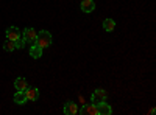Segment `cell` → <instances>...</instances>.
<instances>
[{
  "label": "cell",
  "mask_w": 156,
  "mask_h": 115,
  "mask_svg": "<svg viewBox=\"0 0 156 115\" xmlns=\"http://www.w3.org/2000/svg\"><path fill=\"white\" fill-rule=\"evenodd\" d=\"M34 44L39 45L42 50L47 48V47H50V45H51V34H50L47 30H41V31L37 33V36H36Z\"/></svg>",
  "instance_id": "obj_1"
},
{
  "label": "cell",
  "mask_w": 156,
  "mask_h": 115,
  "mask_svg": "<svg viewBox=\"0 0 156 115\" xmlns=\"http://www.w3.org/2000/svg\"><path fill=\"white\" fill-rule=\"evenodd\" d=\"M106 98H108L106 90H103V89H97V90L92 93V96H90V103H92V104H98V103L106 101Z\"/></svg>",
  "instance_id": "obj_2"
},
{
  "label": "cell",
  "mask_w": 156,
  "mask_h": 115,
  "mask_svg": "<svg viewBox=\"0 0 156 115\" xmlns=\"http://www.w3.org/2000/svg\"><path fill=\"white\" fill-rule=\"evenodd\" d=\"M36 36H37V31H36L34 28H25L23 33H22V37H23L25 42H33V44H34Z\"/></svg>",
  "instance_id": "obj_3"
},
{
  "label": "cell",
  "mask_w": 156,
  "mask_h": 115,
  "mask_svg": "<svg viewBox=\"0 0 156 115\" xmlns=\"http://www.w3.org/2000/svg\"><path fill=\"white\" fill-rule=\"evenodd\" d=\"M81 115H97V106L95 104H83V107L78 110Z\"/></svg>",
  "instance_id": "obj_4"
},
{
  "label": "cell",
  "mask_w": 156,
  "mask_h": 115,
  "mask_svg": "<svg viewBox=\"0 0 156 115\" xmlns=\"http://www.w3.org/2000/svg\"><path fill=\"white\" fill-rule=\"evenodd\" d=\"M95 106H97V113H98V115H109V113L112 112L111 106L106 103V101H103V103H98V104H95Z\"/></svg>",
  "instance_id": "obj_5"
},
{
  "label": "cell",
  "mask_w": 156,
  "mask_h": 115,
  "mask_svg": "<svg viewBox=\"0 0 156 115\" xmlns=\"http://www.w3.org/2000/svg\"><path fill=\"white\" fill-rule=\"evenodd\" d=\"M17 37H20V30L17 27H9L6 30V39H11V41H16Z\"/></svg>",
  "instance_id": "obj_6"
},
{
  "label": "cell",
  "mask_w": 156,
  "mask_h": 115,
  "mask_svg": "<svg viewBox=\"0 0 156 115\" xmlns=\"http://www.w3.org/2000/svg\"><path fill=\"white\" fill-rule=\"evenodd\" d=\"M80 6H81L83 12H92L95 9V2H94V0H83Z\"/></svg>",
  "instance_id": "obj_7"
},
{
  "label": "cell",
  "mask_w": 156,
  "mask_h": 115,
  "mask_svg": "<svg viewBox=\"0 0 156 115\" xmlns=\"http://www.w3.org/2000/svg\"><path fill=\"white\" fill-rule=\"evenodd\" d=\"M64 113H66V115H75V113H78V107H76V104L73 103V101H67V103L64 104Z\"/></svg>",
  "instance_id": "obj_8"
},
{
  "label": "cell",
  "mask_w": 156,
  "mask_h": 115,
  "mask_svg": "<svg viewBox=\"0 0 156 115\" xmlns=\"http://www.w3.org/2000/svg\"><path fill=\"white\" fill-rule=\"evenodd\" d=\"M25 95H27V100L30 101H36L39 98V90L36 87H27V90H25Z\"/></svg>",
  "instance_id": "obj_9"
},
{
  "label": "cell",
  "mask_w": 156,
  "mask_h": 115,
  "mask_svg": "<svg viewBox=\"0 0 156 115\" xmlns=\"http://www.w3.org/2000/svg\"><path fill=\"white\" fill-rule=\"evenodd\" d=\"M14 87H16V90H19V92H25L27 87H28V83H27L25 78H17L14 81Z\"/></svg>",
  "instance_id": "obj_10"
},
{
  "label": "cell",
  "mask_w": 156,
  "mask_h": 115,
  "mask_svg": "<svg viewBox=\"0 0 156 115\" xmlns=\"http://www.w3.org/2000/svg\"><path fill=\"white\" fill-rule=\"evenodd\" d=\"M30 56L34 58V59H39V58L42 56V48L39 47V45H36V44H33L31 48H30Z\"/></svg>",
  "instance_id": "obj_11"
},
{
  "label": "cell",
  "mask_w": 156,
  "mask_h": 115,
  "mask_svg": "<svg viewBox=\"0 0 156 115\" xmlns=\"http://www.w3.org/2000/svg\"><path fill=\"white\" fill-rule=\"evenodd\" d=\"M12 100H14L16 104H25L27 103V95H25V92H16L14 96H12Z\"/></svg>",
  "instance_id": "obj_12"
},
{
  "label": "cell",
  "mask_w": 156,
  "mask_h": 115,
  "mask_svg": "<svg viewBox=\"0 0 156 115\" xmlns=\"http://www.w3.org/2000/svg\"><path fill=\"white\" fill-rule=\"evenodd\" d=\"M114 28H115V22L112 19H105L103 20V30L105 31L111 33V31H114Z\"/></svg>",
  "instance_id": "obj_13"
},
{
  "label": "cell",
  "mask_w": 156,
  "mask_h": 115,
  "mask_svg": "<svg viewBox=\"0 0 156 115\" xmlns=\"http://www.w3.org/2000/svg\"><path fill=\"white\" fill-rule=\"evenodd\" d=\"M3 50H5V52H12V50H16L14 41H11V39H6V41L3 42Z\"/></svg>",
  "instance_id": "obj_14"
},
{
  "label": "cell",
  "mask_w": 156,
  "mask_h": 115,
  "mask_svg": "<svg viewBox=\"0 0 156 115\" xmlns=\"http://www.w3.org/2000/svg\"><path fill=\"white\" fill-rule=\"evenodd\" d=\"M14 45H16V48L22 50V48L25 47V41H23V37H17V39L14 41Z\"/></svg>",
  "instance_id": "obj_15"
}]
</instances>
